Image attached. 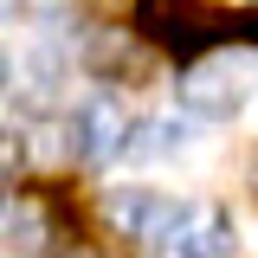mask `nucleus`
<instances>
[{
	"mask_svg": "<svg viewBox=\"0 0 258 258\" xmlns=\"http://www.w3.org/2000/svg\"><path fill=\"white\" fill-rule=\"evenodd\" d=\"M258 84V58L245 45H220V52H200L181 78V103L194 116H232Z\"/></svg>",
	"mask_w": 258,
	"mask_h": 258,
	"instance_id": "obj_2",
	"label": "nucleus"
},
{
	"mask_svg": "<svg viewBox=\"0 0 258 258\" xmlns=\"http://www.w3.org/2000/svg\"><path fill=\"white\" fill-rule=\"evenodd\" d=\"M149 245H155V258H226L232 252V213L213 200H168Z\"/></svg>",
	"mask_w": 258,
	"mask_h": 258,
	"instance_id": "obj_3",
	"label": "nucleus"
},
{
	"mask_svg": "<svg viewBox=\"0 0 258 258\" xmlns=\"http://www.w3.org/2000/svg\"><path fill=\"white\" fill-rule=\"evenodd\" d=\"M0 91H7V52H0Z\"/></svg>",
	"mask_w": 258,
	"mask_h": 258,
	"instance_id": "obj_7",
	"label": "nucleus"
},
{
	"mask_svg": "<svg viewBox=\"0 0 258 258\" xmlns=\"http://www.w3.org/2000/svg\"><path fill=\"white\" fill-rule=\"evenodd\" d=\"M7 245L13 252H52V213H45V200H20V207H7Z\"/></svg>",
	"mask_w": 258,
	"mask_h": 258,
	"instance_id": "obj_6",
	"label": "nucleus"
},
{
	"mask_svg": "<svg viewBox=\"0 0 258 258\" xmlns=\"http://www.w3.org/2000/svg\"><path fill=\"white\" fill-rule=\"evenodd\" d=\"M103 213H110V226H116V232L149 239V232L161 226V213H168V200H161V194H142V187H116L110 200H103Z\"/></svg>",
	"mask_w": 258,
	"mask_h": 258,
	"instance_id": "obj_5",
	"label": "nucleus"
},
{
	"mask_svg": "<svg viewBox=\"0 0 258 258\" xmlns=\"http://www.w3.org/2000/svg\"><path fill=\"white\" fill-rule=\"evenodd\" d=\"M116 149H129V116L110 97L78 103V116H71V155L78 161H110Z\"/></svg>",
	"mask_w": 258,
	"mask_h": 258,
	"instance_id": "obj_4",
	"label": "nucleus"
},
{
	"mask_svg": "<svg viewBox=\"0 0 258 258\" xmlns=\"http://www.w3.org/2000/svg\"><path fill=\"white\" fill-rule=\"evenodd\" d=\"M252 187H258V155H252Z\"/></svg>",
	"mask_w": 258,
	"mask_h": 258,
	"instance_id": "obj_8",
	"label": "nucleus"
},
{
	"mask_svg": "<svg viewBox=\"0 0 258 258\" xmlns=\"http://www.w3.org/2000/svg\"><path fill=\"white\" fill-rule=\"evenodd\" d=\"M0 13H13V0H0Z\"/></svg>",
	"mask_w": 258,
	"mask_h": 258,
	"instance_id": "obj_9",
	"label": "nucleus"
},
{
	"mask_svg": "<svg viewBox=\"0 0 258 258\" xmlns=\"http://www.w3.org/2000/svg\"><path fill=\"white\" fill-rule=\"evenodd\" d=\"M136 32L161 45V52H220V45H252L258 39V13H232L213 0H136Z\"/></svg>",
	"mask_w": 258,
	"mask_h": 258,
	"instance_id": "obj_1",
	"label": "nucleus"
}]
</instances>
